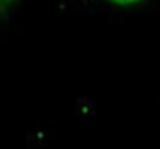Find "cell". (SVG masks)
I'll return each mask as SVG.
<instances>
[{
	"label": "cell",
	"instance_id": "1",
	"mask_svg": "<svg viewBox=\"0 0 160 149\" xmlns=\"http://www.w3.org/2000/svg\"><path fill=\"white\" fill-rule=\"evenodd\" d=\"M16 0H0V15H5Z\"/></svg>",
	"mask_w": 160,
	"mask_h": 149
},
{
	"label": "cell",
	"instance_id": "2",
	"mask_svg": "<svg viewBox=\"0 0 160 149\" xmlns=\"http://www.w3.org/2000/svg\"><path fill=\"white\" fill-rule=\"evenodd\" d=\"M110 1H112L114 4H118V5H130V4H135V3H138V1H140V0H110Z\"/></svg>",
	"mask_w": 160,
	"mask_h": 149
}]
</instances>
